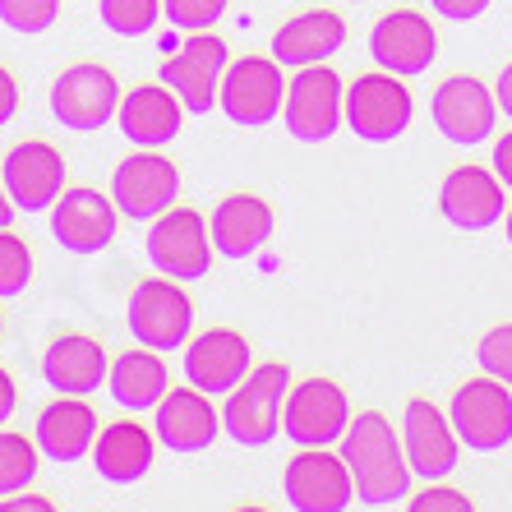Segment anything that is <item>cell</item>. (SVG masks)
<instances>
[{
	"instance_id": "obj_1",
	"label": "cell",
	"mask_w": 512,
	"mask_h": 512,
	"mask_svg": "<svg viewBox=\"0 0 512 512\" xmlns=\"http://www.w3.org/2000/svg\"><path fill=\"white\" fill-rule=\"evenodd\" d=\"M342 462L356 480V499L365 508H393L411 494V462H406V443L388 416L365 411L351 416V429L342 434Z\"/></svg>"
},
{
	"instance_id": "obj_2",
	"label": "cell",
	"mask_w": 512,
	"mask_h": 512,
	"mask_svg": "<svg viewBox=\"0 0 512 512\" xmlns=\"http://www.w3.org/2000/svg\"><path fill=\"white\" fill-rule=\"evenodd\" d=\"M286 393H291V370L268 360V365H254L245 374L240 388L227 393L222 406V429H227L236 443L245 448H263L282 434V411H286Z\"/></svg>"
},
{
	"instance_id": "obj_3",
	"label": "cell",
	"mask_w": 512,
	"mask_h": 512,
	"mask_svg": "<svg viewBox=\"0 0 512 512\" xmlns=\"http://www.w3.org/2000/svg\"><path fill=\"white\" fill-rule=\"evenodd\" d=\"M416 120V97L402 84V74H360L346 88V125L365 143H393L411 130Z\"/></svg>"
},
{
	"instance_id": "obj_4",
	"label": "cell",
	"mask_w": 512,
	"mask_h": 512,
	"mask_svg": "<svg viewBox=\"0 0 512 512\" xmlns=\"http://www.w3.org/2000/svg\"><path fill=\"white\" fill-rule=\"evenodd\" d=\"M286 130L300 143H328L346 125V88L333 74V65H305L296 70L291 88H286Z\"/></svg>"
},
{
	"instance_id": "obj_5",
	"label": "cell",
	"mask_w": 512,
	"mask_h": 512,
	"mask_svg": "<svg viewBox=\"0 0 512 512\" xmlns=\"http://www.w3.org/2000/svg\"><path fill=\"white\" fill-rule=\"evenodd\" d=\"M130 333L139 346L153 351H180L194 333V300L180 291L176 277H153L139 282V291L130 296Z\"/></svg>"
},
{
	"instance_id": "obj_6",
	"label": "cell",
	"mask_w": 512,
	"mask_h": 512,
	"mask_svg": "<svg viewBox=\"0 0 512 512\" xmlns=\"http://www.w3.org/2000/svg\"><path fill=\"white\" fill-rule=\"evenodd\" d=\"M453 429L462 448H476V453H499L512 443V393L508 383L485 374V379H471L453 393Z\"/></svg>"
},
{
	"instance_id": "obj_7",
	"label": "cell",
	"mask_w": 512,
	"mask_h": 512,
	"mask_svg": "<svg viewBox=\"0 0 512 512\" xmlns=\"http://www.w3.org/2000/svg\"><path fill=\"white\" fill-rule=\"evenodd\" d=\"M213 227L203 222L194 208H167L157 217L153 236H148V259L157 273L176 277V282H199L213 268Z\"/></svg>"
},
{
	"instance_id": "obj_8",
	"label": "cell",
	"mask_w": 512,
	"mask_h": 512,
	"mask_svg": "<svg viewBox=\"0 0 512 512\" xmlns=\"http://www.w3.org/2000/svg\"><path fill=\"white\" fill-rule=\"evenodd\" d=\"M282 429L300 448H333L351 429V402H346L342 383L333 379H305L286 393Z\"/></svg>"
},
{
	"instance_id": "obj_9",
	"label": "cell",
	"mask_w": 512,
	"mask_h": 512,
	"mask_svg": "<svg viewBox=\"0 0 512 512\" xmlns=\"http://www.w3.org/2000/svg\"><path fill=\"white\" fill-rule=\"evenodd\" d=\"M231 70L227 42L213 33H190V42L180 47V56H171L162 65V84L185 102V111L208 116L222 102V79Z\"/></svg>"
},
{
	"instance_id": "obj_10",
	"label": "cell",
	"mask_w": 512,
	"mask_h": 512,
	"mask_svg": "<svg viewBox=\"0 0 512 512\" xmlns=\"http://www.w3.org/2000/svg\"><path fill=\"white\" fill-rule=\"evenodd\" d=\"M282 494L296 512H346L356 503V480L346 471L342 453L333 457L328 448H305L286 462Z\"/></svg>"
},
{
	"instance_id": "obj_11",
	"label": "cell",
	"mask_w": 512,
	"mask_h": 512,
	"mask_svg": "<svg viewBox=\"0 0 512 512\" xmlns=\"http://www.w3.org/2000/svg\"><path fill=\"white\" fill-rule=\"evenodd\" d=\"M111 199H116V208L125 217H134V222H157V217L167 213V208H176V199H180V167L171 157L143 148V153L125 157L116 167V176H111Z\"/></svg>"
},
{
	"instance_id": "obj_12",
	"label": "cell",
	"mask_w": 512,
	"mask_h": 512,
	"mask_svg": "<svg viewBox=\"0 0 512 512\" xmlns=\"http://www.w3.org/2000/svg\"><path fill=\"white\" fill-rule=\"evenodd\" d=\"M286 107V79L277 56H245L222 79V111L245 130H259Z\"/></svg>"
},
{
	"instance_id": "obj_13",
	"label": "cell",
	"mask_w": 512,
	"mask_h": 512,
	"mask_svg": "<svg viewBox=\"0 0 512 512\" xmlns=\"http://www.w3.org/2000/svg\"><path fill=\"white\" fill-rule=\"evenodd\" d=\"M434 125L457 148H476V143L494 139L499 97H494V88L471 79V74H453L448 84L434 88Z\"/></svg>"
},
{
	"instance_id": "obj_14",
	"label": "cell",
	"mask_w": 512,
	"mask_h": 512,
	"mask_svg": "<svg viewBox=\"0 0 512 512\" xmlns=\"http://www.w3.org/2000/svg\"><path fill=\"white\" fill-rule=\"evenodd\" d=\"M402 443H406V462H411V471L425 476V480L453 476L457 462H462V439H457V429H453V416L439 411L434 402H425V397L406 402Z\"/></svg>"
},
{
	"instance_id": "obj_15",
	"label": "cell",
	"mask_w": 512,
	"mask_h": 512,
	"mask_svg": "<svg viewBox=\"0 0 512 512\" xmlns=\"http://www.w3.org/2000/svg\"><path fill=\"white\" fill-rule=\"evenodd\" d=\"M439 213L457 231H489L508 217V185L494 167H453L439 185Z\"/></svg>"
},
{
	"instance_id": "obj_16",
	"label": "cell",
	"mask_w": 512,
	"mask_h": 512,
	"mask_svg": "<svg viewBox=\"0 0 512 512\" xmlns=\"http://www.w3.org/2000/svg\"><path fill=\"white\" fill-rule=\"evenodd\" d=\"M51 111L65 130H102L120 111V84L102 65H74L51 88Z\"/></svg>"
},
{
	"instance_id": "obj_17",
	"label": "cell",
	"mask_w": 512,
	"mask_h": 512,
	"mask_svg": "<svg viewBox=\"0 0 512 512\" xmlns=\"http://www.w3.org/2000/svg\"><path fill=\"white\" fill-rule=\"evenodd\" d=\"M370 56H374L379 70L402 74V79H416V74H425L429 65H434V56H439V33H434V24H429L425 14L393 10L374 24Z\"/></svg>"
},
{
	"instance_id": "obj_18",
	"label": "cell",
	"mask_w": 512,
	"mask_h": 512,
	"mask_svg": "<svg viewBox=\"0 0 512 512\" xmlns=\"http://www.w3.org/2000/svg\"><path fill=\"white\" fill-rule=\"evenodd\" d=\"M254 370L250 360V342L236 328H213V333L194 337L185 346V379L194 388H203L208 397H227L231 388L245 383V374Z\"/></svg>"
},
{
	"instance_id": "obj_19",
	"label": "cell",
	"mask_w": 512,
	"mask_h": 512,
	"mask_svg": "<svg viewBox=\"0 0 512 512\" xmlns=\"http://www.w3.org/2000/svg\"><path fill=\"white\" fill-rule=\"evenodd\" d=\"M116 199L97 190H70L51 208V236L70 254H97L116 240Z\"/></svg>"
},
{
	"instance_id": "obj_20",
	"label": "cell",
	"mask_w": 512,
	"mask_h": 512,
	"mask_svg": "<svg viewBox=\"0 0 512 512\" xmlns=\"http://www.w3.org/2000/svg\"><path fill=\"white\" fill-rule=\"evenodd\" d=\"M5 190H10L14 208L24 213H42V208H56V199L65 194V162L51 143H19L10 157H5Z\"/></svg>"
},
{
	"instance_id": "obj_21",
	"label": "cell",
	"mask_w": 512,
	"mask_h": 512,
	"mask_svg": "<svg viewBox=\"0 0 512 512\" xmlns=\"http://www.w3.org/2000/svg\"><path fill=\"white\" fill-rule=\"evenodd\" d=\"M157 439L167 443L171 453H208L217 443V429H222V416L217 406L208 402L203 388H171L162 402H157Z\"/></svg>"
},
{
	"instance_id": "obj_22",
	"label": "cell",
	"mask_w": 512,
	"mask_h": 512,
	"mask_svg": "<svg viewBox=\"0 0 512 512\" xmlns=\"http://www.w3.org/2000/svg\"><path fill=\"white\" fill-rule=\"evenodd\" d=\"M208 227H213V245L222 259H254L273 240V208L259 194H231L217 203Z\"/></svg>"
},
{
	"instance_id": "obj_23",
	"label": "cell",
	"mask_w": 512,
	"mask_h": 512,
	"mask_svg": "<svg viewBox=\"0 0 512 512\" xmlns=\"http://www.w3.org/2000/svg\"><path fill=\"white\" fill-rule=\"evenodd\" d=\"M346 47V24L342 14L310 10L286 19L273 33V56L282 60V70H305V65H323L328 56Z\"/></svg>"
},
{
	"instance_id": "obj_24",
	"label": "cell",
	"mask_w": 512,
	"mask_h": 512,
	"mask_svg": "<svg viewBox=\"0 0 512 512\" xmlns=\"http://www.w3.org/2000/svg\"><path fill=\"white\" fill-rule=\"evenodd\" d=\"M157 457V439L139 420H120V425H107L93 443V466L97 476L111 480V485H134L153 471Z\"/></svg>"
},
{
	"instance_id": "obj_25",
	"label": "cell",
	"mask_w": 512,
	"mask_h": 512,
	"mask_svg": "<svg viewBox=\"0 0 512 512\" xmlns=\"http://www.w3.org/2000/svg\"><path fill=\"white\" fill-rule=\"evenodd\" d=\"M42 374H47V383L60 397H88L111 379L107 351L93 337H60V342H51L47 356H42Z\"/></svg>"
},
{
	"instance_id": "obj_26",
	"label": "cell",
	"mask_w": 512,
	"mask_h": 512,
	"mask_svg": "<svg viewBox=\"0 0 512 512\" xmlns=\"http://www.w3.org/2000/svg\"><path fill=\"white\" fill-rule=\"evenodd\" d=\"M180 102L176 93H171L167 84L162 88H134L130 97H120V134L130 143H139V148H162V143H171L180 134Z\"/></svg>"
},
{
	"instance_id": "obj_27",
	"label": "cell",
	"mask_w": 512,
	"mask_h": 512,
	"mask_svg": "<svg viewBox=\"0 0 512 512\" xmlns=\"http://www.w3.org/2000/svg\"><path fill=\"white\" fill-rule=\"evenodd\" d=\"M93 443H97V416L93 406H84L79 397H60L37 420V448L51 462H65V466L79 462V457L93 453Z\"/></svg>"
},
{
	"instance_id": "obj_28",
	"label": "cell",
	"mask_w": 512,
	"mask_h": 512,
	"mask_svg": "<svg viewBox=\"0 0 512 512\" xmlns=\"http://www.w3.org/2000/svg\"><path fill=\"white\" fill-rule=\"evenodd\" d=\"M111 397L130 411H157V402L171 393V374L153 346L148 351H125L111 360Z\"/></svg>"
},
{
	"instance_id": "obj_29",
	"label": "cell",
	"mask_w": 512,
	"mask_h": 512,
	"mask_svg": "<svg viewBox=\"0 0 512 512\" xmlns=\"http://www.w3.org/2000/svg\"><path fill=\"white\" fill-rule=\"evenodd\" d=\"M162 14V0H102V24L120 37H143L153 33Z\"/></svg>"
},
{
	"instance_id": "obj_30",
	"label": "cell",
	"mask_w": 512,
	"mask_h": 512,
	"mask_svg": "<svg viewBox=\"0 0 512 512\" xmlns=\"http://www.w3.org/2000/svg\"><path fill=\"white\" fill-rule=\"evenodd\" d=\"M37 476V453L24 434H0V494H19Z\"/></svg>"
},
{
	"instance_id": "obj_31",
	"label": "cell",
	"mask_w": 512,
	"mask_h": 512,
	"mask_svg": "<svg viewBox=\"0 0 512 512\" xmlns=\"http://www.w3.org/2000/svg\"><path fill=\"white\" fill-rule=\"evenodd\" d=\"M33 282V254L19 236L0 227V296H19Z\"/></svg>"
},
{
	"instance_id": "obj_32",
	"label": "cell",
	"mask_w": 512,
	"mask_h": 512,
	"mask_svg": "<svg viewBox=\"0 0 512 512\" xmlns=\"http://www.w3.org/2000/svg\"><path fill=\"white\" fill-rule=\"evenodd\" d=\"M56 10H60V0H0V24L33 37L56 24Z\"/></svg>"
},
{
	"instance_id": "obj_33",
	"label": "cell",
	"mask_w": 512,
	"mask_h": 512,
	"mask_svg": "<svg viewBox=\"0 0 512 512\" xmlns=\"http://www.w3.org/2000/svg\"><path fill=\"white\" fill-rule=\"evenodd\" d=\"M162 14L185 33H208L227 14V0H162Z\"/></svg>"
},
{
	"instance_id": "obj_34",
	"label": "cell",
	"mask_w": 512,
	"mask_h": 512,
	"mask_svg": "<svg viewBox=\"0 0 512 512\" xmlns=\"http://www.w3.org/2000/svg\"><path fill=\"white\" fill-rule=\"evenodd\" d=\"M476 360H480V370L485 374L512 383V323H499V328H489V333L480 337Z\"/></svg>"
},
{
	"instance_id": "obj_35",
	"label": "cell",
	"mask_w": 512,
	"mask_h": 512,
	"mask_svg": "<svg viewBox=\"0 0 512 512\" xmlns=\"http://www.w3.org/2000/svg\"><path fill=\"white\" fill-rule=\"evenodd\" d=\"M411 512H471V499L434 480L425 494H416V499H411Z\"/></svg>"
},
{
	"instance_id": "obj_36",
	"label": "cell",
	"mask_w": 512,
	"mask_h": 512,
	"mask_svg": "<svg viewBox=\"0 0 512 512\" xmlns=\"http://www.w3.org/2000/svg\"><path fill=\"white\" fill-rule=\"evenodd\" d=\"M434 5V14L439 19H453V24H471V19H480V14L494 5V0H429Z\"/></svg>"
},
{
	"instance_id": "obj_37",
	"label": "cell",
	"mask_w": 512,
	"mask_h": 512,
	"mask_svg": "<svg viewBox=\"0 0 512 512\" xmlns=\"http://www.w3.org/2000/svg\"><path fill=\"white\" fill-rule=\"evenodd\" d=\"M14 111H19V88H14L10 74L0 70V125H10Z\"/></svg>"
},
{
	"instance_id": "obj_38",
	"label": "cell",
	"mask_w": 512,
	"mask_h": 512,
	"mask_svg": "<svg viewBox=\"0 0 512 512\" xmlns=\"http://www.w3.org/2000/svg\"><path fill=\"white\" fill-rule=\"evenodd\" d=\"M494 176L512 190V134H503V139L494 143Z\"/></svg>"
},
{
	"instance_id": "obj_39",
	"label": "cell",
	"mask_w": 512,
	"mask_h": 512,
	"mask_svg": "<svg viewBox=\"0 0 512 512\" xmlns=\"http://www.w3.org/2000/svg\"><path fill=\"white\" fill-rule=\"evenodd\" d=\"M494 97H499V111L512 120V65L499 74V84H494Z\"/></svg>"
},
{
	"instance_id": "obj_40",
	"label": "cell",
	"mask_w": 512,
	"mask_h": 512,
	"mask_svg": "<svg viewBox=\"0 0 512 512\" xmlns=\"http://www.w3.org/2000/svg\"><path fill=\"white\" fill-rule=\"evenodd\" d=\"M0 512H51V499H10V503H0Z\"/></svg>"
},
{
	"instance_id": "obj_41",
	"label": "cell",
	"mask_w": 512,
	"mask_h": 512,
	"mask_svg": "<svg viewBox=\"0 0 512 512\" xmlns=\"http://www.w3.org/2000/svg\"><path fill=\"white\" fill-rule=\"evenodd\" d=\"M10 411H14V383H10V374L0 370V425L10 420Z\"/></svg>"
},
{
	"instance_id": "obj_42",
	"label": "cell",
	"mask_w": 512,
	"mask_h": 512,
	"mask_svg": "<svg viewBox=\"0 0 512 512\" xmlns=\"http://www.w3.org/2000/svg\"><path fill=\"white\" fill-rule=\"evenodd\" d=\"M10 217H14V199L5 190V180H0V227H10Z\"/></svg>"
},
{
	"instance_id": "obj_43",
	"label": "cell",
	"mask_w": 512,
	"mask_h": 512,
	"mask_svg": "<svg viewBox=\"0 0 512 512\" xmlns=\"http://www.w3.org/2000/svg\"><path fill=\"white\" fill-rule=\"evenodd\" d=\"M503 231H508V245H512V213L503 217Z\"/></svg>"
},
{
	"instance_id": "obj_44",
	"label": "cell",
	"mask_w": 512,
	"mask_h": 512,
	"mask_svg": "<svg viewBox=\"0 0 512 512\" xmlns=\"http://www.w3.org/2000/svg\"><path fill=\"white\" fill-rule=\"evenodd\" d=\"M351 5H360V0H351Z\"/></svg>"
}]
</instances>
